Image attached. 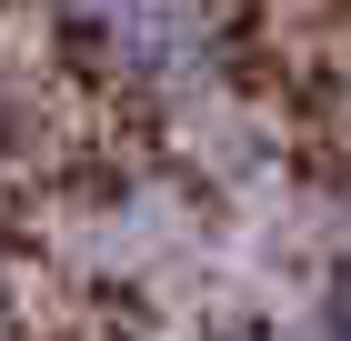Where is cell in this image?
<instances>
[{
  "label": "cell",
  "mask_w": 351,
  "mask_h": 341,
  "mask_svg": "<svg viewBox=\"0 0 351 341\" xmlns=\"http://www.w3.org/2000/svg\"><path fill=\"white\" fill-rule=\"evenodd\" d=\"M71 10L101 30L110 51L151 60V71H181V51H191V0H71Z\"/></svg>",
  "instance_id": "cell-1"
},
{
  "label": "cell",
  "mask_w": 351,
  "mask_h": 341,
  "mask_svg": "<svg viewBox=\"0 0 351 341\" xmlns=\"http://www.w3.org/2000/svg\"><path fill=\"white\" fill-rule=\"evenodd\" d=\"M331 341H351V301H331Z\"/></svg>",
  "instance_id": "cell-2"
}]
</instances>
